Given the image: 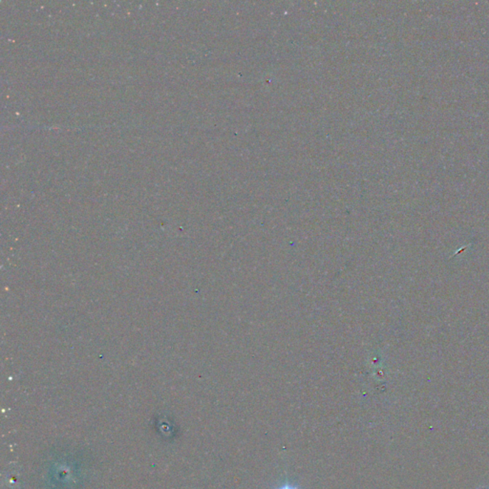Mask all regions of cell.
Wrapping results in <instances>:
<instances>
[{"label":"cell","instance_id":"6da1fadb","mask_svg":"<svg viewBox=\"0 0 489 489\" xmlns=\"http://www.w3.org/2000/svg\"><path fill=\"white\" fill-rule=\"evenodd\" d=\"M277 489H299L297 488V486L292 485V483H284L283 485H281L280 488H278Z\"/></svg>","mask_w":489,"mask_h":489}]
</instances>
